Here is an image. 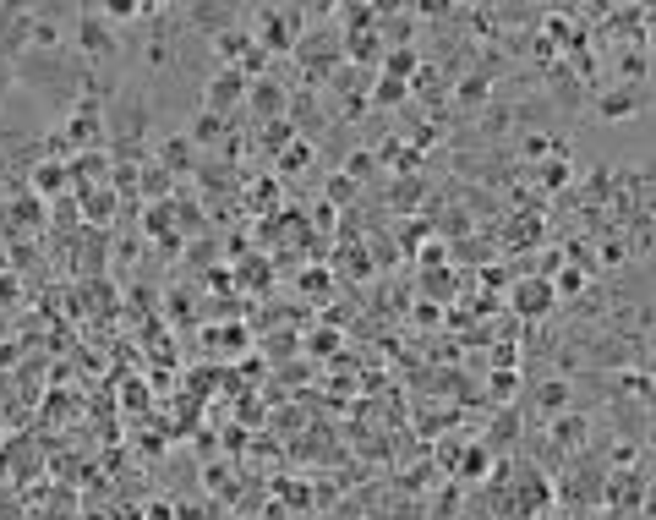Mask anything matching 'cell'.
<instances>
[{"label": "cell", "mask_w": 656, "mask_h": 520, "mask_svg": "<svg viewBox=\"0 0 656 520\" xmlns=\"http://www.w3.org/2000/svg\"><path fill=\"white\" fill-rule=\"evenodd\" d=\"M257 28H263V33H252V39H257V50H263V55H290L301 44L307 11H301V6H263V11H257Z\"/></svg>", "instance_id": "6da1fadb"}, {"label": "cell", "mask_w": 656, "mask_h": 520, "mask_svg": "<svg viewBox=\"0 0 656 520\" xmlns=\"http://www.w3.org/2000/svg\"><path fill=\"white\" fill-rule=\"evenodd\" d=\"M246 88H252V77H241L236 66H225V72H214L203 83V104H208V115H219L225 121L236 104H246Z\"/></svg>", "instance_id": "7a4b0ae2"}, {"label": "cell", "mask_w": 656, "mask_h": 520, "mask_svg": "<svg viewBox=\"0 0 656 520\" xmlns=\"http://www.w3.org/2000/svg\"><path fill=\"white\" fill-rule=\"evenodd\" d=\"M77 50L88 55V61H110L115 50H121V39L110 33V22L99 17V11H77Z\"/></svg>", "instance_id": "3957f363"}, {"label": "cell", "mask_w": 656, "mask_h": 520, "mask_svg": "<svg viewBox=\"0 0 656 520\" xmlns=\"http://www.w3.org/2000/svg\"><path fill=\"white\" fill-rule=\"evenodd\" d=\"M66 148H82L88 154V143H104V110L99 104H77L72 110V126H66Z\"/></svg>", "instance_id": "277c9868"}, {"label": "cell", "mask_w": 656, "mask_h": 520, "mask_svg": "<svg viewBox=\"0 0 656 520\" xmlns=\"http://www.w3.org/2000/svg\"><path fill=\"white\" fill-rule=\"evenodd\" d=\"M635 110H640V88H629V83H618V88H602V94H596V121H607V126L629 121Z\"/></svg>", "instance_id": "5b68a950"}, {"label": "cell", "mask_w": 656, "mask_h": 520, "mask_svg": "<svg viewBox=\"0 0 656 520\" xmlns=\"http://www.w3.org/2000/svg\"><path fill=\"white\" fill-rule=\"evenodd\" d=\"M553 280H520L514 285V312H525V318H547L553 312Z\"/></svg>", "instance_id": "8992f818"}, {"label": "cell", "mask_w": 656, "mask_h": 520, "mask_svg": "<svg viewBox=\"0 0 656 520\" xmlns=\"http://www.w3.org/2000/svg\"><path fill=\"white\" fill-rule=\"evenodd\" d=\"M339 55L378 66V61H383V33H378V28H367V33H339Z\"/></svg>", "instance_id": "52a82bcc"}, {"label": "cell", "mask_w": 656, "mask_h": 520, "mask_svg": "<svg viewBox=\"0 0 656 520\" xmlns=\"http://www.w3.org/2000/svg\"><path fill=\"white\" fill-rule=\"evenodd\" d=\"M246 99L257 104V115H263V121H285V110H290V94L279 83H252L246 88Z\"/></svg>", "instance_id": "ba28073f"}, {"label": "cell", "mask_w": 656, "mask_h": 520, "mask_svg": "<svg viewBox=\"0 0 656 520\" xmlns=\"http://www.w3.org/2000/svg\"><path fill=\"white\" fill-rule=\"evenodd\" d=\"M214 50L225 55V66H241L246 55L257 50V39H252L246 28H219V33H214Z\"/></svg>", "instance_id": "9c48e42d"}, {"label": "cell", "mask_w": 656, "mask_h": 520, "mask_svg": "<svg viewBox=\"0 0 656 520\" xmlns=\"http://www.w3.org/2000/svg\"><path fill=\"white\" fill-rule=\"evenodd\" d=\"M383 77H389V83H410V77H416V50H383Z\"/></svg>", "instance_id": "30bf717a"}, {"label": "cell", "mask_w": 656, "mask_h": 520, "mask_svg": "<svg viewBox=\"0 0 656 520\" xmlns=\"http://www.w3.org/2000/svg\"><path fill=\"white\" fill-rule=\"evenodd\" d=\"M585 427H591V422H585L580 411H569V416H558V422H553V438H558L564 449H580V444H585Z\"/></svg>", "instance_id": "8fae6325"}, {"label": "cell", "mask_w": 656, "mask_h": 520, "mask_svg": "<svg viewBox=\"0 0 656 520\" xmlns=\"http://www.w3.org/2000/svg\"><path fill=\"white\" fill-rule=\"evenodd\" d=\"M646 66H651V55H646V50H618V83L635 88L640 77H646Z\"/></svg>", "instance_id": "7c38bea8"}, {"label": "cell", "mask_w": 656, "mask_h": 520, "mask_svg": "<svg viewBox=\"0 0 656 520\" xmlns=\"http://www.w3.org/2000/svg\"><path fill=\"white\" fill-rule=\"evenodd\" d=\"M186 159H192V143H186V137H164V170H170V176H181V170H192Z\"/></svg>", "instance_id": "4fadbf2b"}, {"label": "cell", "mask_w": 656, "mask_h": 520, "mask_svg": "<svg viewBox=\"0 0 656 520\" xmlns=\"http://www.w3.org/2000/svg\"><path fill=\"white\" fill-rule=\"evenodd\" d=\"M66 181H72V170H66V165H39V170H33V187H39V192H61Z\"/></svg>", "instance_id": "5bb4252c"}, {"label": "cell", "mask_w": 656, "mask_h": 520, "mask_svg": "<svg viewBox=\"0 0 656 520\" xmlns=\"http://www.w3.org/2000/svg\"><path fill=\"white\" fill-rule=\"evenodd\" d=\"M219 126H225V121H219V115H197V126H192V137H186V143H203V148H214L219 143Z\"/></svg>", "instance_id": "9a60e30c"}, {"label": "cell", "mask_w": 656, "mask_h": 520, "mask_svg": "<svg viewBox=\"0 0 656 520\" xmlns=\"http://www.w3.org/2000/svg\"><path fill=\"white\" fill-rule=\"evenodd\" d=\"M405 94H410V83H389V77L372 83V99H378V104H394V99H405Z\"/></svg>", "instance_id": "2e32d148"}, {"label": "cell", "mask_w": 656, "mask_h": 520, "mask_svg": "<svg viewBox=\"0 0 656 520\" xmlns=\"http://www.w3.org/2000/svg\"><path fill=\"white\" fill-rule=\"evenodd\" d=\"M307 154H312V143H307V137H296V143L279 154V170H301V159H307Z\"/></svg>", "instance_id": "e0dca14e"}, {"label": "cell", "mask_w": 656, "mask_h": 520, "mask_svg": "<svg viewBox=\"0 0 656 520\" xmlns=\"http://www.w3.org/2000/svg\"><path fill=\"white\" fill-rule=\"evenodd\" d=\"M487 455H482V444H471V449H465V460H460V477H487Z\"/></svg>", "instance_id": "ac0fdd59"}, {"label": "cell", "mask_w": 656, "mask_h": 520, "mask_svg": "<svg viewBox=\"0 0 656 520\" xmlns=\"http://www.w3.org/2000/svg\"><path fill=\"white\" fill-rule=\"evenodd\" d=\"M536 400H542L547 411H564V406H569V389H564V384H547V389H542V395H536Z\"/></svg>", "instance_id": "d6986e66"}, {"label": "cell", "mask_w": 656, "mask_h": 520, "mask_svg": "<svg viewBox=\"0 0 656 520\" xmlns=\"http://www.w3.org/2000/svg\"><path fill=\"white\" fill-rule=\"evenodd\" d=\"M558 291H564V296L569 291H585V269H564V274H558V285H553V296Z\"/></svg>", "instance_id": "ffe728a7"}, {"label": "cell", "mask_w": 656, "mask_h": 520, "mask_svg": "<svg viewBox=\"0 0 656 520\" xmlns=\"http://www.w3.org/2000/svg\"><path fill=\"white\" fill-rule=\"evenodd\" d=\"M569 181V165L564 159H547V170H542V187H564Z\"/></svg>", "instance_id": "44dd1931"}, {"label": "cell", "mask_w": 656, "mask_h": 520, "mask_svg": "<svg viewBox=\"0 0 656 520\" xmlns=\"http://www.w3.org/2000/svg\"><path fill=\"white\" fill-rule=\"evenodd\" d=\"M350 192H356V181H350V176H334V181H328V203H345Z\"/></svg>", "instance_id": "7402d4cb"}, {"label": "cell", "mask_w": 656, "mask_h": 520, "mask_svg": "<svg viewBox=\"0 0 656 520\" xmlns=\"http://www.w3.org/2000/svg\"><path fill=\"white\" fill-rule=\"evenodd\" d=\"M564 520H596V510H569Z\"/></svg>", "instance_id": "603a6c76"}, {"label": "cell", "mask_w": 656, "mask_h": 520, "mask_svg": "<svg viewBox=\"0 0 656 520\" xmlns=\"http://www.w3.org/2000/svg\"><path fill=\"white\" fill-rule=\"evenodd\" d=\"M164 515H170V510H164V504H159V510H154V520H164Z\"/></svg>", "instance_id": "cb8c5ba5"}]
</instances>
